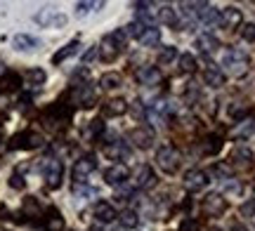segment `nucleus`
I'll return each mask as SVG.
<instances>
[{
	"label": "nucleus",
	"mask_w": 255,
	"mask_h": 231,
	"mask_svg": "<svg viewBox=\"0 0 255 231\" xmlns=\"http://www.w3.org/2000/svg\"><path fill=\"white\" fill-rule=\"evenodd\" d=\"M182 184L187 191H201V189H206V184H208V175L203 172V170H199V167H194V170H189L187 175H184Z\"/></svg>",
	"instance_id": "nucleus-9"
},
{
	"label": "nucleus",
	"mask_w": 255,
	"mask_h": 231,
	"mask_svg": "<svg viewBox=\"0 0 255 231\" xmlns=\"http://www.w3.org/2000/svg\"><path fill=\"white\" fill-rule=\"evenodd\" d=\"M241 38L246 43H255V24H246V26L241 28Z\"/></svg>",
	"instance_id": "nucleus-39"
},
{
	"label": "nucleus",
	"mask_w": 255,
	"mask_h": 231,
	"mask_svg": "<svg viewBox=\"0 0 255 231\" xmlns=\"http://www.w3.org/2000/svg\"><path fill=\"white\" fill-rule=\"evenodd\" d=\"M180 231H199V222L194 217H187V220L180 222Z\"/></svg>",
	"instance_id": "nucleus-40"
},
{
	"label": "nucleus",
	"mask_w": 255,
	"mask_h": 231,
	"mask_svg": "<svg viewBox=\"0 0 255 231\" xmlns=\"http://www.w3.org/2000/svg\"><path fill=\"white\" fill-rule=\"evenodd\" d=\"M121 83H123L121 74H114V71L104 74L102 76V80H100V85L104 87V90H116V87H121Z\"/></svg>",
	"instance_id": "nucleus-28"
},
{
	"label": "nucleus",
	"mask_w": 255,
	"mask_h": 231,
	"mask_svg": "<svg viewBox=\"0 0 255 231\" xmlns=\"http://www.w3.org/2000/svg\"><path fill=\"white\" fill-rule=\"evenodd\" d=\"M241 9L237 7H225L222 9V14H220V24L225 28H237L239 24H241Z\"/></svg>",
	"instance_id": "nucleus-15"
},
{
	"label": "nucleus",
	"mask_w": 255,
	"mask_h": 231,
	"mask_svg": "<svg viewBox=\"0 0 255 231\" xmlns=\"http://www.w3.org/2000/svg\"><path fill=\"white\" fill-rule=\"evenodd\" d=\"M239 135L244 137V135H255V111L251 113V118L241 120V125H239Z\"/></svg>",
	"instance_id": "nucleus-34"
},
{
	"label": "nucleus",
	"mask_w": 255,
	"mask_h": 231,
	"mask_svg": "<svg viewBox=\"0 0 255 231\" xmlns=\"http://www.w3.org/2000/svg\"><path fill=\"white\" fill-rule=\"evenodd\" d=\"M222 64H225V69H227L232 76H244L248 71V57L244 55L241 50L232 47V50H227V52H225Z\"/></svg>",
	"instance_id": "nucleus-3"
},
{
	"label": "nucleus",
	"mask_w": 255,
	"mask_h": 231,
	"mask_svg": "<svg viewBox=\"0 0 255 231\" xmlns=\"http://www.w3.org/2000/svg\"><path fill=\"white\" fill-rule=\"evenodd\" d=\"M2 74H5V69H2V64H0V76H2Z\"/></svg>",
	"instance_id": "nucleus-51"
},
{
	"label": "nucleus",
	"mask_w": 255,
	"mask_h": 231,
	"mask_svg": "<svg viewBox=\"0 0 255 231\" xmlns=\"http://www.w3.org/2000/svg\"><path fill=\"white\" fill-rule=\"evenodd\" d=\"M201 210H203V215H208V217H220V215L227 210V198L222 194H208L203 198V203H201Z\"/></svg>",
	"instance_id": "nucleus-5"
},
{
	"label": "nucleus",
	"mask_w": 255,
	"mask_h": 231,
	"mask_svg": "<svg viewBox=\"0 0 255 231\" xmlns=\"http://www.w3.org/2000/svg\"><path fill=\"white\" fill-rule=\"evenodd\" d=\"M128 142L135 144L137 149H149L151 142H154V130L149 125H137V128H132L128 132Z\"/></svg>",
	"instance_id": "nucleus-6"
},
{
	"label": "nucleus",
	"mask_w": 255,
	"mask_h": 231,
	"mask_svg": "<svg viewBox=\"0 0 255 231\" xmlns=\"http://www.w3.org/2000/svg\"><path fill=\"white\" fill-rule=\"evenodd\" d=\"M126 31H114V33H109V36L102 40L100 45V55L104 62H116L119 59V55L126 50Z\"/></svg>",
	"instance_id": "nucleus-1"
},
{
	"label": "nucleus",
	"mask_w": 255,
	"mask_h": 231,
	"mask_svg": "<svg viewBox=\"0 0 255 231\" xmlns=\"http://www.w3.org/2000/svg\"><path fill=\"white\" fill-rule=\"evenodd\" d=\"M220 149H222V137L218 135H210L201 142V154H206V156H215Z\"/></svg>",
	"instance_id": "nucleus-24"
},
{
	"label": "nucleus",
	"mask_w": 255,
	"mask_h": 231,
	"mask_svg": "<svg viewBox=\"0 0 255 231\" xmlns=\"http://www.w3.org/2000/svg\"><path fill=\"white\" fill-rule=\"evenodd\" d=\"M232 231H248V229L244 227V224H234V227H232Z\"/></svg>",
	"instance_id": "nucleus-50"
},
{
	"label": "nucleus",
	"mask_w": 255,
	"mask_h": 231,
	"mask_svg": "<svg viewBox=\"0 0 255 231\" xmlns=\"http://www.w3.org/2000/svg\"><path fill=\"white\" fill-rule=\"evenodd\" d=\"M232 160H234V165L241 167V170H248V167L253 165V151L246 147H239L234 154H232Z\"/></svg>",
	"instance_id": "nucleus-16"
},
{
	"label": "nucleus",
	"mask_w": 255,
	"mask_h": 231,
	"mask_svg": "<svg viewBox=\"0 0 255 231\" xmlns=\"http://www.w3.org/2000/svg\"><path fill=\"white\" fill-rule=\"evenodd\" d=\"M19 109H21V111L28 109V97H21V99H19Z\"/></svg>",
	"instance_id": "nucleus-47"
},
{
	"label": "nucleus",
	"mask_w": 255,
	"mask_h": 231,
	"mask_svg": "<svg viewBox=\"0 0 255 231\" xmlns=\"http://www.w3.org/2000/svg\"><path fill=\"white\" fill-rule=\"evenodd\" d=\"M21 210H24V215H28V217H40V215H43V210H40V205H38V201L33 198V196L24 198V205H21Z\"/></svg>",
	"instance_id": "nucleus-29"
},
{
	"label": "nucleus",
	"mask_w": 255,
	"mask_h": 231,
	"mask_svg": "<svg viewBox=\"0 0 255 231\" xmlns=\"http://www.w3.org/2000/svg\"><path fill=\"white\" fill-rule=\"evenodd\" d=\"M208 231H220V229H208Z\"/></svg>",
	"instance_id": "nucleus-53"
},
{
	"label": "nucleus",
	"mask_w": 255,
	"mask_h": 231,
	"mask_svg": "<svg viewBox=\"0 0 255 231\" xmlns=\"http://www.w3.org/2000/svg\"><path fill=\"white\" fill-rule=\"evenodd\" d=\"M213 170H215V175L225 177V179H227V177H229V172H232V170H229L227 165H215V167H213Z\"/></svg>",
	"instance_id": "nucleus-44"
},
{
	"label": "nucleus",
	"mask_w": 255,
	"mask_h": 231,
	"mask_svg": "<svg viewBox=\"0 0 255 231\" xmlns=\"http://www.w3.org/2000/svg\"><path fill=\"white\" fill-rule=\"evenodd\" d=\"M19 85H21V76L14 74V71H5V74L0 76V87L2 90H19Z\"/></svg>",
	"instance_id": "nucleus-25"
},
{
	"label": "nucleus",
	"mask_w": 255,
	"mask_h": 231,
	"mask_svg": "<svg viewBox=\"0 0 255 231\" xmlns=\"http://www.w3.org/2000/svg\"><path fill=\"white\" fill-rule=\"evenodd\" d=\"M173 59H177V50H175V47H163V50H161V52H158V64H170V62H173Z\"/></svg>",
	"instance_id": "nucleus-33"
},
{
	"label": "nucleus",
	"mask_w": 255,
	"mask_h": 231,
	"mask_svg": "<svg viewBox=\"0 0 255 231\" xmlns=\"http://www.w3.org/2000/svg\"><path fill=\"white\" fill-rule=\"evenodd\" d=\"M130 196H132L130 189H119V191H116V198H119V201H128Z\"/></svg>",
	"instance_id": "nucleus-45"
},
{
	"label": "nucleus",
	"mask_w": 255,
	"mask_h": 231,
	"mask_svg": "<svg viewBox=\"0 0 255 231\" xmlns=\"http://www.w3.org/2000/svg\"><path fill=\"white\" fill-rule=\"evenodd\" d=\"M144 33V26L139 24V21H132V24H128L126 26V36H132V38H137L139 40V36Z\"/></svg>",
	"instance_id": "nucleus-37"
},
{
	"label": "nucleus",
	"mask_w": 255,
	"mask_h": 231,
	"mask_svg": "<svg viewBox=\"0 0 255 231\" xmlns=\"http://www.w3.org/2000/svg\"><path fill=\"white\" fill-rule=\"evenodd\" d=\"M139 43H142L144 47H156L158 43H161V31L154 28V26H146L144 33L139 36Z\"/></svg>",
	"instance_id": "nucleus-26"
},
{
	"label": "nucleus",
	"mask_w": 255,
	"mask_h": 231,
	"mask_svg": "<svg viewBox=\"0 0 255 231\" xmlns=\"http://www.w3.org/2000/svg\"><path fill=\"white\" fill-rule=\"evenodd\" d=\"M137 224H139L137 213H132V210H123V213H121V227H123V229H135Z\"/></svg>",
	"instance_id": "nucleus-31"
},
{
	"label": "nucleus",
	"mask_w": 255,
	"mask_h": 231,
	"mask_svg": "<svg viewBox=\"0 0 255 231\" xmlns=\"http://www.w3.org/2000/svg\"><path fill=\"white\" fill-rule=\"evenodd\" d=\"M12 47H14V50H19V52L36 50V47H38V38L28 36V33H19V36L12 38Z\"/></svg>",
	"instance_id": "nucleus-18"
},
{
	"label": "nucleus",
	"mask_w": 255,
	"mask_h": 231,
	"mask_svg": "<svg viewBox=\"0 0 255 231\" xmlns=\"http://www.w3.org/2000/svg\"><path fill=\"white\" fill-rule=\"evenodd\" d=\"M102 132H104V123H102V118H95L90 125H88V137H90V139H97Z\"/></svg>",
	"instance_id": "nucleus-36"
},
{
	"label": "nucleus",
	"mask_w": 255,
	"mask_h": 231,
	"mask_svg": "<svg viewBox=\"0 0 255 231\" xmlns=\"http://www.w3.org/2000/svg\"><path fill=\"white\" fill-rule=\"evenodd\" d=\"M137 80H139L142 85L154 87V85H161V83H163V74H161L156 66H142V69L137 71Z\"/></svg>",
	"instance_id": "nucleus-12"
},
{
	"label": "nucleus",
	"mask_w": 255,
	"mask_h": 231,
	"mask_svg": "<svg viewBox=\"0 0 255 231\" xmlns=\"http://www.w3.org/2000/svg\"><path fill=\"white\" fill-rule=\"evenodd\" d=\"M253 215H255V198L241 205V217H253Z\"/></svg>",
	"instance_id": "nucleus-42"
},
{
	"label": "nucleus",
	"mask_w": 255,
	"mask_h": 231,
	"mask_svg": "<svg viewBox=\"0 0 255 231\" xmlns=\"http://www.w3.org/2000/svg\"><path fill=\"white\" fill-rule=\"evenodd\" d=\"M102 111H104L107 118H116V116H123L128 111V104H126V99H109V102L104 104Z\"/></svg>",
	"instance_id": "nucleus-22"
},
{
	"label": "nucleus",
	"mask_w": 255,
	"mask_h": 231,
	"mask_svg": "<svg viewBox=\"0 0 255 231\" xmlns=\"http://www.w3.org/2000/svg\"><path fill=\"white\" fill-rule=\"evenodd\" d=\"M76 104H81L83 109H90L95 106V90H92L90 85H81L78 90H76Z\"/></svg>",
	"instance_id": "nucleus-20"
},
{
	"label": "nucleus",
	"mask_w": 255,
	"mask_h": 231,
	"mask_svg": "<svg viewBox=\"0 0 255 231\" xmlns=\"http://www.w3.org/2000/svg\"><path fill=\"white\" fill-rule=\"evenodd\" d=\"M104 154L111 160H128L130 158V149H128L126 142H111L109 147L104 149Z\"/></svg>",
	"instance_id": "nucleus-14"
},
{
	"label": "nucleus",
	"mask_w": 255,
	"mask_h": 231,
	"mask_svg": "<svg viewBox=\"0 0 255 231\" xmlns=\"http://www.w3.org/2000/svg\"><path fill=\"white\" fill-rule=\"evenodd\" d=\"M43 172H45V182L50 189H57L62 184V177H64V165L57 160V158H47L45 165H43Z\"/></svg>",
	"instance_id": "nucleus-7"
},
{
	"label": "nucleus",
	"mask_w": 255,
	"mask_h": 231,
	"mask_svg": "<svg viewBox=\"0 0 255 231\" xmlns=\"http://www.w3.org/2000/svg\"><path fill=\"white\" fill-rule=\"evenodd\" d=\"M95 167H97V160H95L92 154L90 156H83L81 160H76V165H73V182H76V184H78V182H85Z\"/></svg>",
	"instance_id": "nucleus-10"
},
{
	"label": "nucleus",
	"mask_w": 255,
	"mask_h": 231,
	"mask_svg": "<svg viewBox=\"0 0 255 231\" xmlns=\"http://www.w3.org/2000/svg\"><path fill=\"white\" fill-rule=\"evenodd\" d=\"M135 104V106H132V113H135V116H142V106H139V102H132Z\"/></svg>",
	"instance_id": "nucleus-49"
},
{
	"label": "nucleus",
	"mask_w": 255,
	"mask_h": 231,
	"mask_svg": "<svg viewBox=\"0 0 255 231\" xmlns=\"http://www.w3.org/2000/svg\"><path fill=\"white\" fill-rule=\"evenodd\" d=\"M9 186H12V189H24V179L19 175H12L9 177Z\"/></svg>",
	"instance_id": "nucleus-43"
},
{
	"label": "nucleus",
	"mask_w": 255,
	"mask_h": 231,
	"mask_svg": "<svg viewBox=\"0 0 255 231\" xmlns=\"http://www.w3.org/2000/svg\"><path fill=\"white\" fill-rule=\"evenodd\" d=\"M158 19L163 21L165 26H170V28L177 26V17H175V9L168 7V5H163V7H161V12H158Z\"/></svg>",
	"instance_id": "nucleus-30"
},
{
	"label": "nucleus",
	"mask_w": 255,
	"mask_h": 231,
	"mask_svg": "<svg viewBox=\"0 0 255 231\" xmlns=\"http://www.w3.org/2000/svg\"><path fill=\"white\" fill-rule=\"evenodd\" d=\"M229 113H232V118L244 120V116H246V106H241V104H232V106H229Z\"/></svg>",
	"instance_id": "nucleus-41"
},
{
	"label": "nucleus",
	"mask_w": 255,
	"mask_h": 231,
	"mask_svg": "<svg viewBox=\"0 0 255 231\" xmlns=\"http://www.w3.org/2000/svg\"><path fill=\"white\" fill-rule=\"evenodd\" d=\"M180 160H182V156H180V151L175 147H163L158 149V154H156V163H158V167L163 170L165 175H175L177 167H180Z\"/></svg>",
	"instance_id": "nucleus-2"
},
{
	"label": "nucleus",
	"mask_w": 255,
	"mask_h": 231,
	"mask_svg": "<svg viewBox=\"0 0 255 231\" xmlns=\"http://www.w3.org/2000/svg\"><path fill=\"white\" fill-rule=\"evenodd\" d=\"M180 71H184V74H194L196 71V59L191 55H182L180 57Z\"/></svg>",
	"instance_id": "nucleus-35"
},
{
	"label": "nucleus",
	"mask_w": 255,
	"mask_h": 231,
	"mask_svg": "<svg viewBox=\"0 0 255 231\" xmlns=\"http://www.w3.org/2000/svg\"><path fill=\"white\" fill-rule=\"evenodd\" d=\"M24 78H26L31 85H43L47 76H45V71H43V69H28Z\"/></svg>",
	"instance_id": "nucleus-32"
},
{
	"label": "nucleus",
	"mask_w": 255,
	"mask_h": 231,
	"mask_svg": "<svg viewBox=\"0 0 255 231\" xmlns=\"http://www.w3.org/2000/svg\"><path fill=\"white\" fill-rule=\"evenodd\" d=\"M95 55H97V50H95V47H92V50H88V52L83 55V64H88V62H92V59H95Z\"/></svg>",
	"instance_id": "nucleus-46"
},
{
	"label": "nucleus",
	"mask_w": 255,
	"mask_h": 231,
	"mask_svg": "<svg viewBox=\"0 0 255 231\" xmlns=\"http://www.w3.org/2000/svg\"><path fill=\"white\" fill-rule=\"evenodd\" d=\"M0 220H9V210L2 208V205H0Z\"/></svg>",
	"instance_id": "nucleus-48"
},
{
	"label": "nucleus",
	"mask_w": 255,
	"mask_h": 231,
	"mask_svg": "<svg viewBox=\"0 0 255 231\" xmlns=\"http://www.w3.org/2000/svg\"><path fill=\"white\" fill-rule=\"evenodd\" d=\"M128 175H130V170H128L126 165L116 163V165H111V167L104 170V182L111 184V186H119V184H123V182L128 179Z\"/></svg>",
	"instance_id": "nucleus-13"
},
{
	"label": "nucleus",
	"mask_w": 255,
	"mask_h": 231,
	"mask_svg": "<svg viewBox=\"0 0 255 231\" xmlns=\"http://www.w3.org/2000/svg\"><path fill=\"white\" fill-rule=\"evenodd\" d=\"M196 47H199L203 55H210V52H215V50L220 47V43H218V38H215V36H210V33H203V36L196 38Z\"/></svg>",
	"instance_id": "nucleus-23"
},
{
	"label": "nucleus",
	"mask_w": 255,
	"mask_h": 231,
	"mask_svg": "<svg viewBox=\"0 0 255 231\" xmlns=\"http://www.w3.org/2000/svg\"><path fill=\"white\" fill-rule=\"evenodd\" d=\"M156 184V175L154 170H151V165H137L135 167V186H139V189H151V186Z\"/></svg>",
	"instance_id": "nucleus-11"
},
{
	"label": "nucleus",
	"mask_w": 255,
	"mask_h": 231,
	"mask_svg": "<svg viewBox=\"0 0 255 231\" xmlns=\"http://www.w3.org/2000/svg\"><path fill=\"white\" fill-rule=\"evenodd\" d=\"M43 147V135H38V132H19L14 137L9 139V151H17V149H38Z\"/></svg>",
	"instance_id": "nucleus-4"
},
{
	"label": "nucleus",
	"mask_w": 255,
	"mask_h": 231,
	"mask_svg": "<svg viewBox=\"0 0 255 231\" xmlns=\"http://www.w3.org/2000/svg\"><path fill=\"white\" fill-rule=\"evenodd\" d=\"M78 40H71V43H69V45H64L62 50H59V52H57L55 57H52V64H62L64 59H69V57H73L76 55V52H78Z\"/></svg>",
	"instance_id": "nucleus-27"
},
{
	"label": "nucleus",
	"mask_w": 255,
	"mask_h": 231,
	"mask_svg": "<svg viewBox=\"0 0 255 231\" xmlns=\"http://www.w3.org/2000/svg\"><path fill=\"white\" fill-rule=\"evenodd\" d=\"M90 231H100V229H90Z\"/></svg>",
	"instance_id": "nucleus-54"
},
{
	"label": "nucleus",
	"mask_w": 255,
	"mask_h": 231,
	"mask_svg": "<svg viewBox=\"0 0 255 231\" xmlns=\"http://www.w3.org/2000/svg\"><path fill=\"white\" fill-rule=\"evenodd\" d=\"M203 80H206V85H210V87H222V85H225V74L220 71L218 66L208 64L206 71H203Z\"/></svg>",
	"instance_id": "nucleus-17"
},
{
	"label": "nucleus",
	"mask_w": 255,
	"mask_h": 231,
	"mask_svg": "<svg viewBox=\"0 0 255 231\" xmlns=\"http://www.w3.org/2000/svg\"><path fill=\"white\" fill-rule=\"evenodd\" d=\"M100 5L102 2H78V5H76V14H78V17H85L92 7H100Z\"/></svg>",
	"instance_id": "nucleus-38"
},
{
	"label": "nucleus",
	"mask_w": 255,
	"mask_h": 231,
	"mask_svg": "<svg viewBox=\"0 0 255 231\" xmlns=\"http://www.w3.org/2000/svg\"><path fill=\"white\" fill-rule=\"evenodd\" d=\"M45 231H64V217L59 215V210L50 208L45 213V222H43Z\"/></svg>",
	"instance_id": "nucleus-21"
},
{
	"label": "nucleus",
	"mask_w": 255,
	"mask_h": 231,
	"mask_svg": "<svg viewBox=\"0 0 255 231\" xmlns=\"http://www.w3.org/2000/svg\"><path fill=\"white\" fill-rule=\"evenodd\" d=\"M36 24H40V26H47V28H55V26H64L66 24V17L64 14H59L57 9L52 7H45V9H40L36 17Z\"/></svg>",
	"instance_id": "nucleus-8"
},
{
	"label": "nucleus",
	"mask_w": 255,
	"mask_h": 231,
	"mask_svg": "<svg viewBox=\"0 0 255 231\" xmlns=\"http://www.w3.org/2000/svg\"><path fill=\"white\" fill-rule=\"evenodd\" d=\"M95 217L100 220L102 224H109V222H114L119 215H116V210H114V205H109V203H104V201H100V203L95 205Z\"/></svg>",
	"instance_id": "nucleus-19"
},
{
	"label": "nucleus",
	"mask_w": 255,
	"mask_h": 231,
	"mask_svg": "<svg viewBox=\"0 0 255 231\" xmlns=\"http://www.w3.org/2000/svg\"><path fill=\"white\" fill-rule=\"evenodd\" d=\"M116 231H126V229H123V227H121V229H116Z\"/></svg>",
	"instance_id": "nucleus-52"
}]
</instances>
